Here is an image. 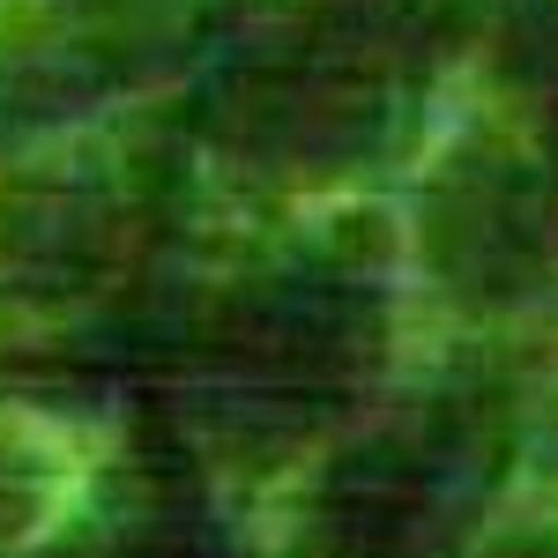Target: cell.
<instances>
[{
	"label": "cell",
	"mask_w": 558,
	"mask_h": 558,
	"mask_svg": "<svg viewBox=\"0 0 558 558\" xmlns=\"http://www.w3.org/2000/svg\"><path fill=\"white\" fill-rule=\"evenodd\" d=\"M521 425H558V343L544 350L536 380H529V395H521Z\"/></svg>",
	"instance_id": "obj_3"
},
{
	"label": "cell",
	"mask_w": 558,
	"mask_h": 558,
	"mask_svg": "<svg viewBox=\"0 0 558 558\" xmlns=\"http://www.w3.org/2000/svg\"><path fill=\"white\" fill-rule=\"evenodd\" d=\"M387 283L417 380L447 402L521 395L558 343V112L476 31L380 194Z\"/></svg>",
	"instance_id": "obj_1"
},
{
	"label": "cell",
	"mask_w": 558,
	"mask_h": 558,
	"mask_svg": "<svg viewBox=\"0 0 558 558\" xmlns=\"http://www.w3.org/2000/svg\"><path fill=\"white\" fill-rule=\"evenodd\" d=\"M447 558H558V425H521Z\"/></svg>",
	"instance_id": "obj_2"
}]
</instances>
